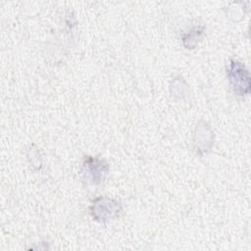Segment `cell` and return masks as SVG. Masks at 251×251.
<instances>
[{"label": "cell", "mask_w": 251, "mask_h": 251, "mask_svg": "<svg viewBox=\"0 0 251 251\" xmlns=\"http://www.w3.org/2000/svg\"><path fill=\"white\" fill-rule=\"evenodd\" d=\"M122 209V204L118 200L110 197L99 196L92 201L89 207V212L94 221L107 223L118 218Z\"/></svg>", "instance_id": "2"}, {"label": "cell", "mask_w": 251, "mask_h": 251, "mask_svg": "<svg viewBox=\"0 0 251 251\" xmlns=\"http://www.w3.org/2000/svg\"><path fill=\"white\" fill-rule=\"evenodd\" d=\"M214 133L211 127L203 121H200L193 134V146L197 154L205 155L213 146Z\"/></svg>", "instance_id": "4"}, {"label": "cell", "mask_w": 251, "mask_h": 251, "mask_svg": "<svg viewBox=\"0 0 251 251\" xmlns=\"http://www.w3.org/2000/svg\"><path fill=\"white\" fill-rule=\"evenodd\" d=\"M226 76L234 94L237 96H245L250 93V74L243 63L234 59L229 60L226 67Z\"/></svg>", "instance_id": "1"}, {"label": "cell", "mask_w": 251, "mask_h": 251, "mask_svg": "<svg viewBox=\"0 0 251 251\" xmlns=\"http://www.w3.org/2000/svg\"><path fill=\"white\" fill-rule=\"evenodd\" d=\"M110 172L109 164L99 157L84 156L81 165V175L83 179L91 185L101 184Z\"/></svg>", "instance_id": "3"}, {"label": "cell", "mask_w": 251, "mask_h": 251, "mask_svg": "<svg viewBox=\"0 0 251 251\" xmlns=\"http://www.w3.org/2000/svg\"><path fill=\"white\" fill-rule=\"evenodd\" d=\"M205 33V26L203 25H197L191 26L181 35L182 45L187 49H193L197 46Z\"/></svg>", "instance_id": "5"}]
</instances>
